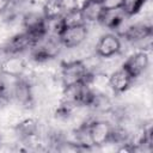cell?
<instances>
[{"label": "cell", "mask_w": 153, "mask_h": 153, "mask_svg": "<svg viewBox=\"0 0 153 153\" xmlns=\"http://www.w3.org/2000/svg\"><path fill=\"white\" fill-rule=\"evenodd\" d=\"M62 84L63 87H69L76 84L86 82L88 84V72L82 61H71L63 62L61 68Z\"/></svg>", "instance_id": "obj_1"}, {"label": "cell", "mask_w": 153, "mask_h": 153, "mask_svg": "<svg viewBox=\"0 0 153 153\" xmlns=\"http://www.w3.org/2000/svg\"><path fill=\"white\" fill-rule=\"evenodd\" d=\"M87 135L90 145L103 146L114 139L115 130L105 121H93L87 126Z\"/></svg>", "instance_id": "obj_2"}, {"label": "cell", "mask_w": 153, "mask_h": 153, "mask_svg": "<svg viewBox=\"0 0 153 153\" xmlns=\"http://www.w3.org/2000/svg\"><path fill=\"white\" fill-rule=\"evenodd\" d=\"M57 37L60 43L65 48H75L79 47L87 37V27L86 24L61 27L57 30Z\"/></svg>", "instance_id": "obj_3"}, {"label": "cell", "mask_w": 153, "mask_h": 153, "mask_svg": "<svg viewBox=\"0 0 153 153\" xmlns=\"http://www.w3.org/2000/svg\"><path fill=\"white\" fill-rule=\"evenodd\" d=\"M149 65V57L146 51H137L133 55H130L122 65V68H124L128 74L131 76V79H136L140 76L148 67Z\"/></svg>", "instance_id": "obj_4"}, {"label": "cell", "mask_w": 153, "mask_h": 153, "mask_svg": "<svg viewBox=\"0 0 153 153\" xmlns=\"http://www.w3.org/2000/svg\"><path fill=\"white\" fill-rule=\"evenodd\" d=\"M121 50V41L117 35L105 33L96 44V54L99 57H111L117 55Z\"/></svg>", "instance_id": "obj_5"}, {"label": "cell", "mask_w": 153, "mask_h": 153, "mask_svg": "<svg viewBox=\"0 0 153 153\" xmlns=\"http://www.w3.org/2000/svg\"><path fill=\"white\" fill-rule=\"evenodd\" d=\"M26 69V62L23 57L10 56L0 63V73L12 78H20Z\"/></svg>", "instance_id": "obj_6"}, {"label": "cell", "mask_w": 153, "mask_h": 153, "mask_svg": "<svg viewBox=\"0 0 153 153\" xmlns=\"http://www.w3.org/2000/svg\"><path fill=\"white\" fill-rule=\"evenodd\" d=\"M45 19L43 14L38 13H29L24 17V27L25 31L35 36L36 38L41 39L45 35Z\"/></svg>", "instance_id": "obj_7"}, {"label": "cell", "mask_w": 153, "mask_h": 153, "mask_svg": "<svg viewBox=\"0 0 153 153\" xmlns=\"http://www.w3.org/2000/svg\"><path fill=\"white\" fill-rule=\"evenodd\" d=\"M127 18V16L124 14V12L122 11L121 7H116V8H103L102 14L98 19V22L109 29H118L123 23L124 19Z\"/></svg>", "instance_id": "obj_8"}, {"label": "cell", "mask_w": 153, "mask_h": 153, "mask_svg": "<svg viewBox=\"0 0 153 153\" xmlns=\"http://www.w3.org/2000/svg\"><path fill=\"white\" fill-rule=\"evenodd\" d=\"M131 81H133L131 76L122 67L115 71L114 73H111V75L109 76V86L115 94H121L126 92L130 87Z\"/></svg>", "instance_id": "obj_9"}, {"label": "cell", "mask_w": 153, "mask_h": 153, "mask_svg": "<svg viewBox=\"0 0 153 153\" xmlns=\"http://www.w3.org/2000/svg\"><path fill=\"white\" fill-rule=\"evenodd\" d=\"M38 41H39L38 38H36L35 36H32L31 33L25 31L24 33L14 36L8 42V44L6 45V51L16 54V53L23 51V50H25V49H27L30 47H35L38 43Z\"/></svg>", "instance_id": "obj_10"}, {"label": "cell", "mask_w": 153, "mask_h": 153, "mask_svg": "<svg viewBox=\"0 0 153 153\" xmlns=\"http://www.w3.org/2000/svg\"><path fill=\"white\" fill-rule=\"evenodd\" d=\"M66 8L62 0H45L43 4V17L45 20H59L65 14Z\"/></svg>", "instance_id": "obj_11"}, {"label": "cell", "mask_w": 153, "mask_h": 153, "mask_svg": "<svg viewBox=\"0 0 153 153\" xmlns=\"http://www.w3.org/2000/svg\"><path fill=\"white\" fill-rule=\"evenodd\" d=\"M86 24V20L79 8H72L65 12V14L59 19V29L68 27V26H76Z\"/></svg>", "instance_id": "obj_12"}, {"label": "cell", "mask_w": 153, "mask_h": 153, "mask_svg": "<svg viewBox=\"0 0 153 153\" xmlns=\"http://www.w3.org/2000/svg\"><path fill=\"white\" fill-rule=\"evenodd\" d=\"M85 20L87 22H98L102 11H103V6L100 2L93 1V0H88L81 8H80Z\"/></svg>", "instance_id": "obj_13"}, {"label": "cell", "mask_w": 153, "mask_h": 153, "mask_svg": "<svg viewBox=\"0 0 153 153\" xmlns=\"http://www.w3.org/2000/svg\"><path fill=\"white\" fill-rule=\"evenodd\" d=\"M124 36L129 41H141L151 36V27L146 25H131L127 29Z\"/></svg>", "instance_id": "obj_14"}, {"label": "cell", "mask_w": 153, "mask_h": 153, "mask_svg": "<svg viewBox=\"0 0 153 153\" xmlns=\"http://www.w3.org/2000/svg\"><path fill=\"white\" fill-rule=\"evenodd\" d=\"M14 129L19 136L27 139L30 136H33L37 133V122L32 118H26V120L19 122Z\"/></svg>", "instance_id": "obj_15"}, {"label": "cell", "mask_w": 153, "mask_h": 153, "mask_svg": "<svg viewBox=\"0 0 153 153\" xmlns=\"http://www.w3.org/2000/svg\"><path fill=\"white\" fill-rule=\"evenodd\" d=\"M146 0H121V8L127 17H133L137 14Z\"/></svg>", "instance_id": "obj_16"}, {"label": "cell", "mask_w": 153, "mask_h": 153, "mask_svg": "<svg viewBox=\"0 0 153 153\" xmlns=\"http://www.w3.org/2000/svg\"><path fill=\"white\" fill-rule=\"evenodd\" d=\"M16 96H17L18 100H20L22 103L29 102L31 99L29 85L25 84V82H18L17 86H16Z\"/></svg>", "instance_id": "obj_17"}, {"label": "cell", "mask_w": 153, "mask_h": 153, "mask_svg": "<svg viewBox=\"0 0 153 153\" xmlns=\"http://www.w3.org/2000/svg\"><path fill=\"white\" fill-rule=\"evenodd\" d=\"M103 8H116L121 7V0H104L102 2Z\"/></svg>", "instance_id": "obj_18"}, {"label": "cell", "mask_w": 153, "mask_h": 153, "mask_svg": "<svg viewBox=\"0 0 153 153\" xmlns=\"http://www.w3.org/2000/svg\"><path fill=\"white\" fill-rule=\"evenodd\" d=\"M133 151H135V147L131 146L130 143H126L124 146L118 148V152H133Z\"/></svg>", "instance_id": "obj_19"}, {"label": "cell", "mask_w": 153, "mask_h": 153, "mask_svg": "<svg viewBox=\"0 0 153 153\" xmlns=\"http://www.w3.org/2000/svg\"><path fill=\"white\" fill-rule=\"evenodd\" d=\"M11 1H12V0H0V13L7 10V7H8L10 4H11Z\"/></svg>", "instance_id": "obj_20"}, {"label": "cell", "mask_w": 153, "mask_h": 153, "mask_svg": "<svg viewBox=\"0 0 153 153\" xmlns=\"http://www.w3.org/2000/svg\"><path fill=\"white\" fill-rule=\"evenodd\" d=\"M93 1H97V2H100V4H102L104 0H93Z\"/></svg>", "instance_id": "obj_21"}, {"label": "cell", "mask_w": 153, "mask_h": 153, "mask_svg": "<svg viewBox=\"0 0 153 153\" xmlns=\"http://www.w3.org/2000/svg\"><path fill=\"white\" fill-rule=\"evenodd\" d=\"M146 1H148V0H146Z\"/></svg>", "instance_id": "obj_22"}]
</instances>
